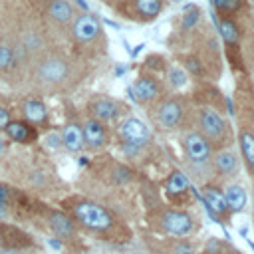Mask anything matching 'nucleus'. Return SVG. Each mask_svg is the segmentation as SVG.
Returning a JSON list of instances; mask_svg holds the SVG:
<instances>
[{"mask_svg": "<svg viewBox=\"0 0 254 254\" xmlns=\"http://www.w3.org/2000/svg\"><path fill=\"white\" fill-rule=\"evenodd\" d=\"M71 216L87 230L91 232H97V234H105L109 230H113L115 226V216L101 204L97 202H91V200H73L71 206Z\"/></svg>", "mask_w": 254, "mask_h": 254, "instance_id": "1", "label": "nucleus"}, {"mask_svg": "<svg viewBox=\"0 0 254 254\" xmlns=\"http://www.w3.org/2000/svg\"><path fill=\"white\" fill-rule=\"evenodd\" d=\"M198 127H200V135L208 141V145H224V141H228V125L226 121L210 107H202L198 111Z\"/></svg>", "mask_w": 254, "mask_h": 254, "instance_id": "2", "label": "nucleus"}, {"mask_svg": "<svg viewBox=\"0 0 254 254\" xmlns=\"http://www.w3.org/2000/svg\"><path fill=\"white\" fill-rule=\"evenodd\" d=\"M161 228L171 236H187L194 230V218L179 208H167L161 214Z\"/></svg>", "mask_w": 254, "mask_h": 254, "instance_id": "3", "label": "nucleus"}, {"mask_svg": "<svg viewBox=\"0 0 254 254\" xmlns=\"http://www.w3.org/2000/svg\"><path fill=\"white\" fill-rule=\"evenodd\" d=\"M183 145H185V153L189 157V161L196 167H202L208 163L210 159V145L208 141L198 133V131H190L185 135L183 139Z\"/></svg>", "mask_w": 254, "mask_h": 254, "instance_id": "4", "label": "nucleus"}, {"mask_svg": "<svg viewBox=\"0 0 254 254\" xmlns=\"http://www.w3.org/2000/svg\"><path fill=\"white\" fill-rule=\"evenodd\" d=\"M119 135L121 139L127 143V145H133V147H141L149 141V129L143 121L135 119V117H129L121 123L119 127Z\"/></svg>", "mask_w": 254, "mask_h": 254, "instance_id": "5", "label": "nucleus"}, {"mask_svg": "<svg viewBox=\"0 0 254 254\" xmlns=\"http://www.w3.org/2000/svg\"><path fill=\"white\" fill-rule=\"evenodd\" d=\"M183 115H185V107L179 99H167L159 105V113H157V119L159 123L165 127V129H175L181 125L183 121Z\"/></svg>", "mask_w": 254, "mask_h": 254, "instance_id": "6", "label": "nucleus"}, {"mask_svg": "<svg viewBox=\"0 0 254 254\" xmlns=\"http://www.w3.org/2000/svg\"><path fill=\"white\" fill-rule=\"evenodd\" d=\"M99 22L95 16L91 14H81L75 22H73V38L77 42H91L99 36Z\"/></svg>", "mask_w": 254, "mask_h": 254, "instance_id": "7", "label": "nucleus"}, {"mask_svg": "<svg viewBox=\"0 0 254 254\" xmlns=\"http://www.w3.org/2000/svg\"><path fill=\"white\" fill-rule=\"evenodd\" d=\"M40 79L46 83H60L67 75V64L58 58H50L40 65Z\"/></svg>", "mask_w": 254, "mask_h": 254, "instance_id": "8", "label": "nucleus"}, {"mask_svg": "<svg viewBox=\"0 0 254 254\" xmlns=\"http://www.w3.org/2000/svg\"><path fill=\"white\" fill-rule=\"evenodd\" d=\"M202 198L206 202V208L212 212V214H220V216H226L230 210H228V204H226V198H224V192L214 187V185H204L202 187Z\"/></svg>", "mask_w": 254, "mask_h": 254, "instance_id": "9", "label": "nucleus"}, {"mask_svg": "<svg viewBox=\"0 0 254 254\" xmlns=\"http://www.w3.org/2000/svg\"><path fill=\"white\" fill-rule=\"evenodd\" d=\"M133 99H139L143 103H149V101H155L161 93V85L157 83V79L149 77V75H141L135 85H133Z\"/></svg>", "mask_w": 254, "mask_h": 254, "instance_id": "10", "label": "nucleus"}, {"mask_svg": "<svg viewBox=\"0 0 254 254\" xmlns=\"http://www.w3.org/2000/svg\"><path fill=\"white\" fill-rule=\"evenodd\" d=\"M48 222H50V228L54 230V234L60 240H67L75 234V222L64 212H52Z\"/></svg>", "mask_w": 254, "mask_h": 254, "instance_id": "11", "label": "nucleus"}, {"mask_svg": "<svg viewBox=\"0 0 254 254\" xmlns=\"http://www.w3.org/2000/svg\"><path fill=\"white\" fill-rule=\"evenodd\" d=\"M212 163H214L216 173L222 175V177H230V175H234L238 171V159H236V155L232 151H218L214 155Z\"/></svg>", "mask_w": 254, "mask_h": 254, "instance_id": "12", "label": "nucleus"}, {"mask_svg": "<svg viewBox=\"0 0 254 254\" xmlns=\"http://www.w3.org/2000/svg\"><path fill=\"white\" fill-rule=\"evenodd\" d=\"M81 133H83V143H87L93 149L95 147H101L105 143V129H103V125L97 119H89L83 125Z\"/></svg>", "mask_w": 254, "mask_h": 254, "instance_id": "13", "label": "nucleus"}, {"mask_svg": "<svg viewBox=\"0 0 254 254\" xmlns=\"http://www.w3.org/2000/svg\"><path fill=\"white\" fill-rule=\"evenodd\" d=\"M62 143L67 151L75 153L83 147V133H81V127L77 123H67L64 127V135H62Z\"/></svg>", "mask_w": 254, "mask_h": 254, "instance_id": "14", "label": "nucleus"}, {"mask_svg": "<svg viewBox=\"0 0 254 254\" xmlns=\"http://www.w3.org/2000/svg\"><path fill=\"white\" fill-rule=\"evenodd\" d=\"M117 111H119L117 103L111 101V99H105V97L91 103V113L95 115L97 121H109V119H113L117 115Z\"/></svg>", "mask_w": 254, "mask_h": 254, "instance_id": "15", "label": "nucleus"}, {"mask_svg": "<svg viewBox=\"0 0 254 254\" xmlns=\"http://www.w3.org/2000/svg\"><path fill=\"white\" fill-rule=\"evenodd\" d=\"M224 198H226V204H228L230 212H240L246 204V192L240 185H230L224 190Z\"/></svg>", "mask_w": 254, "mask_h": 254, "instance_id": "16", "label": "nucleus"}, {"mask_svg": "<svg viewBox=\"0 0 254 254\" xmlns=\"http://www.w3.org/2000/svg\"><path fill=\"white\" fill-rule=\"evenodd\" d=\"M48 12L58 24H67L73 18V8L67 0H52Z\"/></svg>", "mask_w": 254, "mask_h": 254, "instance_id": "17", "label": "nucleus"}, {"mask_svg": "<svg viewBox=\"0 0 254 254\" xmlns=\"http://www.w3.org/2000/svg\"><path fill=\"white\" fill-rule=\"evenodd\" d=\"M6 131H8V137L18 141V143H26L34 137V131L30 125H26L24 121H10L6 125Z\"/></svg>", "mask_w": 254, "mask_h": 254, "instance_id": "18", "label": "nucleus"}, {"mask_svg": "<svg viewBox=\"0 0 254 254\" xmlns=\"http://www.w3.org/2000/svg\"><path fill=\"white\" fill-rule=\"evenodd\" d=\"M22 109H24V117H26L28 121H32V123H42V121H46V107H44V103H40V101H36V99H28Z\"/></svg>", "mask_w": 254, "mask_h": 254, "instance_id": "19", "label": "nucleus"}, {"mask_svg": "<svg viewBox=\"0 0 254 254\" xmlns=\"http://www.w3.org/2000/svg\"><path fill=\"white\" fill-rule=\"evenodd\" d=\"M238 141H240V149H242V155H244L248 167L254 171V133L242 131Z\"/></svg>", "mask_w": 254, "mask_h": 254, "instance_id": "20", "label": "nucleus"}, {"mask_svg": "<svg viewBox=\"0 0 254 254\" xmlns=\"http://www.w3.org/2000/svg\"><path fill=\"white\" fill-rule=\"evenodd\" d=\"M187 187H189V179H187L181 171H175V173L169 177V181H167V190H169L171 194H183V192L187 190Z\"/></svg>", "mask_w": 254, "mask_h": 254, "instance_id": "21", "label": "nucleus"}, {"mask_svg": "<svg viewBox=\"0 0 254 254\" xmlns=\"http://www.w3.org/2000/svg\"><path fill=\"white\" fill-rule=\"evenodd\" d=\"M135 10L151 20L161 12V0H135Z\"/></svg>", "mask_w": 254, "mask_h": 254, "instance_id": "22", "label": "nucleus"}, {"mask_svg": "<svg viewBox=\"0 0 254 254\" xmlns=\"http://www.w3.org/2000/svg\"><path fill=\"white\" fill-rule=\"evenodd\" d=\"M220 32H222V38L228 42V44H234L238 40V28L234 26V22L230 20H222L220 22Z\"/></svg>", "mask_w": 254, "mask_h": 254, "instance_id": "23", "label": "nucleus"}, {"mask_svg": "<svg viewBox=\"0 0 254 254\" xmlns=\"http://www.w3.org/2000/svg\"><path fill=\"white\" fill-rule=\"evenodd\" d=\"M171 254H194V246L185 240H175L171 244Z\"/></svg>", "mask_w": 254, "mask_h": 254, "instance_id": "24", "label": "nucleus"}, {"mask_svg": "<svg viewBox=\"0 0 254 254\" xmlns=\"http://www.w3.org/2000/svg\"><path fill=\"white\" fill-rule=\"evenodd\" d=\"M204 254H240V252H236V250H232V248H228V252H224V244H222V242L210 240L208 246H206V250H204Z\"/></svg>", "mask_w": 254, "mask_h": 254, "instance_id": "25", "label": "nucleus"}, {"mask_svg": "<svg viewBox=\"0 0 254 254\" xmlns=\"http://www.w3.org/2000/svg\"><path fill=\"white\" fill-rule=\"evenodd\" d=\"M169 79H171V83H173L175 87H181V85L187 83V75H185V71H181L179 67H171V69H169Z\"/></svg>", "mask_w": 254, "mask_h": 254, "instance_id": "26", "label": "nucleus"}, {"mask_svg": "<svg viewBox=\"0 0 254 254\" xmlns=\"http://www.w3.org/2000/svg\"><path fill=\"white\" fill-rule=\"evenodd\" d=\"M14 60V54H12V48L8 46H0V67H8Z\"/></svg>", "mask_w": 254, "mask_h": 254, "instance_id": "27", "label": "nucleus"}, {"mask_svg": "<svg viewBox=\"0 0 254 254\" xmlns=\"http://www.w3.org/2000/svg\"><path fill=\"white\" fill-rule=\"evenodd\" d=\"M214 4H216L220 10L230 12V10H236V8L240 6V0H214Z\"/></svg>", "mask_w": 254, "mask_h": 254, "instance_id": "28", "label": "nucleus"}, {"mask_svg": "<svg viewBox=\"0 0 254 254\" xmlns=\"http://www.w3.org/2000/svg\"><path fill=\"white\" fill-rule=\"evenodd\" d=\"M196 20H198V12H196V8H192V12H187L185 22H183V28H185V30L192 28V26L196 24Z\"/></svg>", "mask_w": 254, "mask_h": 254, "instance_id": "29", "label": "nucleus"}, {"mask_svg": "<svg viewBox=\"0 0 254 254\" xmlns=\"http://www.w3.org/2000/svg\"><path fill=\"white\" fill-rule=\"evenodd\" d=\"M8 123H10V113L4 107H0V127H6Z\"/></svg>", "mask_w": 254, "mask_h": 254, "instance_id": "30", "label": "nucleus"}, {"mask_svg": "<svg viewBox=\"0 0 254 254\" xmlns=\"http://www.w3.org/2000/svg\"><path fill=\"white\" fill-rule=\"evenodd\" d=\"M8 189L4 187V185H0V204H6L8 202Z\"/></svg>", "mask_w": 254, "mask_h": 254, "instance_id": "31", "label": "nucleus"}, {"mask_svg": "<svg viewBox=\"0 0 254 254\" xmlns=\"http://www.w3.org/2000/svg\"><path fill=\"white\" fill-rule=\"evenodd\" d=\"M48 244H50L54 250H62V246H64L60 238H48Z\"/></svg>", "mask_w": 254, "mask_h": 254, "instance_id": "32", "label": "nucleus"}, {"mask_svg": "<svg viewBox=\"0 0 254 254\" xmlns=\"http://www.w3.org/2000/svg\"><path fill=\"white\" fill-rule=\"evenodd\" d=\"M46 141L50 143V147H60V143H62V139H60L58 135H50Z\"/></svg>", "mask_w": 254, "mask_h": 254, "instance_id": "33", "label": "nucleus"}, {"mask_svg": "<svg viewBox=\"0 0 254 254\" xmlns=\"http://www.w3.org/2000/svg\"><path fill=\"white\" fill-rule=\"evenodd\" d=\"M189 69H192L194 73H198V71H200V67H198V62H194V60L190 62V60H189Z\"/></svg>", "mask_w": 254, "mask_h": 254, "instance_id": "34", "label": "nucleus"}, {"mask_svg": "<svg viewBox=\"0 0 254 254\" xmlns=\"http://www.w3.org/2000/svg\"><path fill=\"white\" fill-rule=\"evenodd\" d=\"M8 216V210H6V204H0V220H4Z\"/></svg>", "mask_w": 254, "mask_h": 254, "instance_id": "35", "label": "nucleus"}, {"mask_svg": "<svg viewBox=\"0 0 254 254\" xmlns=\"http://www.w3.org/2000/svg\"><path fill=\"white\" fill-rule=\"evenodd\" d=\"M0 254H22L18 250H12V248H6V250H0Z\"/></svg>", "mask_w": 254, "mask_h": 254, "instance_id": "36", "label": "nucleus"}, {"mask_svg": "<svg viewBox=\"0 0 254 254\" xmlns=\"http://www.w3.org/2000/svg\"><path fill=\"white\" fill-rule=\"evenodd\" d=\"M123 71H125V67H123V65H119V67H117V75H121Z\"/></svg>", "mask_w": 254, "mask_h": 254, "instance_id": "37", "label": "nucleus"}, {"mask_svg": "<svg viewBox=\"0 0 254 254\" xmlns=\"http://www.w3.org/2000/svg\"><path fill=\"white\" fill-rule=\"evenodd\" d=\"M75 2H77V4H79V6H81V8H87V4H85V2H83V0H75Z\"/></svg>", "mask_w": 254, "mask_h": 254, "instance_id": "38", "label": "nucleus"}, {"mask_svg": "<svg viewBox=\"0 0 254 254\" xmlns=\"http://www.w3.org/2000/svg\"><path fill=\"white\" fill-rule=\"evenodd\" d=\"M2 151H4V143H2V139H0V155H2Z\"/></svg>", "mask_w": 254, "mask_h": 254, "instance_id": "39", "label": "nucleus"}]
</instances>
